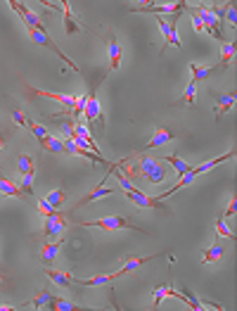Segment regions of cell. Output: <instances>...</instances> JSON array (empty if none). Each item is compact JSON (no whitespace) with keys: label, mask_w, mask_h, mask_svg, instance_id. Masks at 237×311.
Instances as JSON below:
<instances>
[{"label":"cell","mask_w":237,"mask_h":311,"mask_svg":"<svg viewBox=\"0 0 237 311\" xmlns=\"http://www.w3.org/2000/svg\"><path fill=\"white\" fill-rule=\"evenodd\" d=\"M76 226H83V228H100V230H109V233H114V230H121V228H128V230H136V233H145L142 228L133 226L128 219H123V216H104V219H95V221H78L74 219Z\"/></svg>","instance_id":"6da1fadb"},{"label":"cell","mask_w":237,"mask_h":311,"mask_svg":"<svg viewBox=\"0 0 237 311\" xmlns=\"http://www.w3.org/2000/svg\"><path fill=\"white\" fill-rule=\"evenodd\" d=\"M140 157V162H138V169H140V176L147 183H162L164 178H166V169L162 166V162H156V159L147 157V154H138Z\"/></svg>","instance_id":"7a4b0ae2"},{"label":"cell","mask_w":237,"mask_h":311,"mask_svg":"<svg viewBox=\"0 0 237 311\" xmlns=\"http://www.w3.org/2000/svg\"><path fill=\"white\" fill-rule=\"evenodd\" d=\"M29 36H31V41H34V43H38V45H43V48H47V50H52L55 55L60 57L62 62H67L74 71H81V69H78V64L71 62V60H69V57L64 55L60 48H57V43H52V38L45 34V29H29Z\"/></svg>","instance_id":"3957f363"},{"label":"cell","mask_w":237,"mask_h":311,"mask_svg":"<svg viewBox=\"0 0 237 311\" xmlns=\"http://www.w3.org/2000/svg\"><path fill=\"white\" fill-rule=\"evenodd\" d=\"M126 197H128L133 204L142 207V209H159V212H164V214H169V209L164 207L162 202L154 200V197H149V195H145L142 190H138V188H130V190H126Z\"/></svg>","instance_id":"277c9868"},{"label":"cell","mask_w":237,"mask_h":311,"mask_svg":"<svg viewBox=\"0 0 237 311\" xmlns=\"http://www.w3.org/2000/svg\"><path fill=\"white\" fill-rule=\"evenodd\" d=\"M185 5H188L185 0H180V3H176V5H156V3H145L142 7H130V12H154V14H159V17H164V14L183 12Z\"/></svg>","instance_id":"5b68a950"},{"label":"cell","mask_w":237,"mask_h":311,"mask_svg":"<svg viewBox=\"0 0 237 311\" xmlns=\"http://www.w3.org/2000/svg\"><path fill=\"white\" fill-rule=\"evenodd\" d=\"M67 221L69 216L64 212H60L57 216H45V223H43V235L45 238H57L60 233L67 230Z\"/></svg>","instance_id":"8992f818"},{"label":"cell","mask_w":237,"mask_h":311,"mask_svg":"<svg viewBox=\"0 0 237 311\" xmlns=\"http://www.w3.org/2000/svg\"><path fill=\"white\" fill-rule=\"evenodd\" d=\"M27 93H29V95H38V97H50V100H57V102H62L64 107H67V112H71L76 107V102H78V97H76V95H62V93L38 90V88H31V86H27Z\"/></svg>","instance_id":"52a82bcc"},{"label":"cell","mask_w":237,"mask_h":311,"mask_svg":"<svg viewBox=\"0 0 237 311\" xmlns=\"http://www.w3.org/2000/svg\"><path fill=\"white\" fill-rule=\"evenodd\" d=\"M109 176H112V173L107 171V176H102V183H100V186H95L93 190H90V193L86 195V197H81V200L76 202V204H74V209H71V214H76V209H81L83 204H88V202L97 200V197H107V195H114V190H112V188H107V186H104V180H107Z\"/></svg>","instance_id":"ba28073f"},{"label":"cell","mask_w":237,"mask_h":311,"mask_svg":"<svg viewBox=\"0 0 237 311\" xmlns=\"http://www.w3.org/2000/svg\"><path fill=\"white\" fill-rule=\"evenodd\" d=\"M95 119L100 121V126H104V117H102V112H100V102H97L95 90H93V93H88V102H86V110H83L81 121H86V124H95Z\"/></svg>","instance_id":"9c48e42d"},{"label":"cell","mask_w":237,"mask_h":311,"mask_svg":"<svg viewBox=\"0 0 237 311\" xmlns=\"http://www.w3.org/2000/svg\"><path fill=\"white\" fill-rule=\"evenodd\" d=\"M176 138V133L171 131V128H166V126H159L154 131V136H152V140L147 143V147H145V152H149V150H156V147L166 145V143H171V140Z\"/></svg>","instance_id":"30bf717a"},{"label":"cell","mask_w":237,"mask_h":311,"mask_svg":"<svg viewBox=\"0 0 237 311\" xmlns=\"http://www.w3.org/2000/svg\"><path fill=\"white\" fill-rule=\"evenodd\" d=\"M10 5H12V10H17V12L21 14V19H24V24H27L29 29H45V27H43V21L38 19V14H34L31 10H27V7H24V3L10 0Z\"/></svg>","instance_id":"8fae6325"},{"label":"cell","mask_w":237,"mask_h":311,"mask_svg":"<svg viewBox=\"0 0 237 311\" xmlns=\"http://www.w3.org/2000/svg\"><path fill=\"white\" fill-rule=\"evenodd\" d=\"M60 247H62V240H55V242H45L41 249V254H38V259H41L45 266H52L55 262H57V254H60Z\"/></svg>","instance_id":"7c38bea8"},{"label":"cell","mask_w":237,"mask_h":311,"mask_svg":"<svg viewBox=\"0 0 237 311\" xmlns=\"http://www.w3.org/2000/svg\"><path fill=\"white\" fill-rule=\"evenodd\" d=\"M121 55H123V53H121L119 41H116L114 36H109V74L121 67Z\"/></svg>","instance_id":"4fadbf2b"},{"label":"cell","mask_w":237,"mask_h":311,"mask_svg":"<svg viewBox=\"0 0 237 311\" xmlns=\"http://www.w3.org/2000/svg\"><path fill=\"white\" fill-rule=\"evenodd\" d=\"M121 276H123L121 271H114V273H107V276H95V278H88V280H76V278H74V285H86V288H95V285L114 283L116 278H121Z\"/></svg>","instance_id":"5bb4252c"},{"label":"cell","mask_w":237,"mask_h":311,"mask_svg":"<svg viewBox=\"0 0 237 311\" xmlns=\"http://www.w3.org/2000/svg\"><path fill=\"white\" fill-rule=\"evenodd\" d=\"M0 195H7V197H19V200H27V195L21 193L19 186H14L12 180L0 173Z\"/></svg>","instance_id":"9a60e30c"},{"label":"cell","mask_w":237,"mask_h":311,"mask_svg":"<svg viewBox=\"0 0 237 311\" xmlns=\"http://www.w3.org/2000/svg\"><path fill=\"white\" fill-rule=\"evenodd\" d=\"M214 71H221V67H199L197 62H190V74H192L190 81L199 83V81H204V79H209Z\"/></svg>","instance_id":"2e32d148"},{"label":"cell","mask_w":237,"mask_h":311,"mask_svg":"<svg viewBox=\"0 0 237 311\" xmlns=\"http://www.w3.org/2000/svg\"><path fill=\"white\" fill-rule=\"evenodd\" d=\"M192 180H195V173H192V171L183 173V176L178 178V183H176V186H173V188H169L166 193H162V195H159V197H154V200H159V202H162V200H166V197H171V195H176L178 190H183V188H188L190 183H192Z\"/></svg>","instance_id":"e0dca14e"},{"label":"cell","mask_w":237,"mask_h":311,"mask_svg":"<svg viewBox=\"0 0 237 311\" xmlns=\"http://www.w3.org/2000/svg\"><path fill=\"white\" fill-rule=\"evenodd\" d=\"M38 143L43 145V150H47V152H55V154H67L64 152V140L55 138V136H50L47 133L45 138H38Z\"/></svg>","instance_id":"ac0fdd59"},{"label":"cell","mask_w":237,"mask_h":311,"mask_svg":"<svg viewBox=\"0 0 237 311\" xmlns=\"http://www.w3.org/2000/svg\"><path fill=\"white\" fill-rule=\"evenodd\" d=\"M235 147H232L230 152H225V154H221V157H216V159H211V162H204V164H199V166H195V169H190V171L195 173V176H199V173H204V171H209V169H214V166H218L221 162H225V159H232L235 157Z\"/></svg>","instance_id":"d6986e66"},{"label":"cell","mask_w":237,"mask_h":311,"mask_svg":"<svg viewBox=\"0 0 237 311\" xmlns=\"http://www.w3.org/2000/svg\"><path fill=\"white\" fill-rule=\"evenodd\" d=\"M45 276L50 278L52 283L64 285V288H71V285H74V278L69 276V273H64V271H55L52 266H45Z\"/></svg>","instance_id":"ffe728a7"},{"label":"cell","mask_w":237,"mask_h":311,"mask_svg":"<svg viewBox=\"0 0 237 311\" xmlns=\"http://www.w3.org/2000/svg\"><path fill=\"white\" fill-rule=\"evenodd\" d=\"M62 5V10H64V24H67V27H64V31H67V36H71V34H76V31H78V21L74 19V14H71V5H69L67 0H64V3H60Z\"/></svg>","instance_id":"44dd1931"},{"label":"cell","mask_w":237,"mask_h":311,"mask_svg":"<svg viewBox=\"0 0 237 311\" xmlns=\"http://www.w3.org/2000/svg\"><path fill=\"white\" fill-rule=\"evenodd\" d=\"M156 256H166V252H159V254H152V256H140V259H128L126 262V266L121 269V273L126 276V273H133V271H138L142 266V264L152 262V259H156Z\"/></svg>","instance_id":"7402d4cb"},{"label":"cell","mask_w":237,"mask_h":311,"mask_svg":"<svg viewBox=\"0 0 237 311\" xmlns=\"http://www.w3.org/2000/svg\"><path fill=\"white\" fill-rule=\"evenodd\" d=\"M232 60H235V43H223V48H221V69H228L232 64Z\"/></svg>","instance_id":"603a6c76"},{"label":"cell","mask_w":237,"mask_h":311,"mask_svg":"<svg viewBox=\"0 0 237 311\" xmlns=\"http://www.w3.org/2000/svg\"><path fill=\"white\" fill-rule=\"evenodd\" d=\"M223 254H225V249L218 245V242H214L209 249H204V264H211V262H221L223 259Z\"/></svg>","instance_id":"cb8c5ba5"},{"label":"cell","mask_w":237,"mask_h":311,"mask_svg":"<svg viewBox=\"0 0 237 311\" xmlns=\"http://www.w3.org/2000/svg\"><path fill=\"white\" fill-rule=\"evenodd\" d=\"M17 169H19V176H29V173H34V159H31V154L21 152L19 157H17Z\"/></svg>","instance_id":"d4e9b609"},{"label":"cell","mask_w":237,"mask_h":311,"mask_svg":"<svg viewBox=\"0 0 237 311\" xmlns=\"http://www.w3.org/2000/svg\"><path fill=\"white\" fill-rule=\"evenodd\" d=\"M232 105H235V93H228V95L218 97V102H216V119L223 117V114L230 110Z\"/></svg>","instance_id":"484cf974"},{"label":"cell","mask_w":237,"mask_h":311,"mask_svg":"<svg viewBox=\"0 0 237 311\" xmlns=\"http://www.w3.org/2000/svg\"><path fill=\"white\" fill-rule=\"evenodd\" d=\"M164 162L173 166V169L178 171V176H183V173L190 171V164H185V162H183L180 157H178V154H166V157H164Z\"/></svg>","instance_id":"4316f807"},{"label":"cell","mask_w":237,"mask_h":311,"mask_svg":"<svg viewBox=\"0 0 237 311\" xmlns=\"http://www.w3.org/2000/svg\"><path fill=\"white\" fill-rule=\"evenodd\" d=\"M47 309H60V311H74V309H83V306L69 302V299H62V297H52V302L47 304Z\"/></svg>","instance_id":"83f0119b"},{"label":"cell","mask_w":237,"mask_h":311,"mask_svg":"<svg viewBox=\"0 0 237 311\" xmlns=\"http://www.w3.org/2000/svg\"><path fill=\"white\" fill-rule=\"evenodd\" d=\"M52 297H55V295H52V292H50V290H41V292H38V295H36L34 299H31V302H29V304H31V306H36V309H43V306H47V304H50V302H52Z\"/></svg>","instance_id":"f1b7e54d"},{"label":"cell","mask_w":237,"mask_h":311,"mask_svg":"<svg viewBox=\"0 0 237 311\" xmlns=\"http://www.w3.org/2000/svg\"><path fill=\"white\" fill-rule=\"evenodd\" d=\"M195 95H197V83H195V81H190L188 90H185L183 97H180V100H178L176 105H190V107H192V105H195Z\"/></svg>","instance_id":"f546056e"},{"label":"cell","mask_w":237,"mask_h":311,"mask_svg":"<svg viewBox=\"0 0 237 311\" xmlns=\"http://www.w3.org/2000/svg\"><path fill=\"white\" fill-rule=\"evenodd\" d=\"M36 207L41 209V212H43L45 216H57V214H60V209L55 207V204H50V202H47L45 197H38V202H36Z\"/></svg>","instance_id":"4dcf8cb0"},{"label":"cell","mask_w":237,"mask_h":311,"mask_svg":"<svg viewBox=\"0 0 237 311\" xmlns=\"http://www.w3.org/2000/svg\"><path fill=\"white\" fill-rule=\"evenodd\" d=\"M216 230H218V235H225V238L235 240V233L228 228V223H225V216L223 214H218V219H216Z\"/></svg>","instance_id":"1f68e13d"},{"label":"cell","mask_w":237,"mask_h":311,"mask_svg":"<svg viewBox=\"0 0 237 311\" xmlns=\"http://www.w3.org/2000/svg\"><path fill=\"white\" fill-rule=\"evenodd\" d=\"M180 295H183V297H185V304H190V309L202 311V302H199V299H197L195 295L190 292V288H183V292H180Z\"/></svg>","instance_id":"d6a6232c"},{"label":"cell","mask_w":237,"mask_h":311,"mask_svg":"<svg viewBox=\"0 0 237 311\" xmlns=\"http://www.w3.org/2000/svg\"><path fill=\"white\" fill-rule=\"evenodd\" d=\"M45 200L50 202V204H55V207L60 209L62 204H64V202H67V195H64V190H52V193L47 195Z\"/></svg>","instance_id":"836d02e7"},{"label":"cell","mask_w":237,"mask_h":311,"mask_svg":"<svg viewBox=\"0 0 237 311\" xmlns=\"http://www.w3.org/2000/svg\"><path fill=\"white\" fill-rule=\"evenodd\" d=\"M21 193H24V195H34V173L21 176Z\"/></svg>","instance_id":"e575fe53"},{"label":"cell","mask_w":237,"mask_h":311,"mask_svg":"<svg viewBox=\"0 0 237 311\" xmlns=\"http://www.w3.org/2000/svg\"><path fill=\"white\" fill-rule=\"evenodd\" d=\"M12 117H14V121H17V124L27 126V128H29V124H31V119H27V117H24V112H19V110H17V107H12Z\"/></svg>","instance_id":"d590c367"},{"label":"cell","mask_w":237,"mask_h":311,"mask_svg":"<svg viewBox=\"0 0 237 311\" xmlns=\"http://www.w3.org/2000/svg\"><path fill=\"white\" fill-rule=\"evenodd\" d=\"M29 128H31V133H34L36 138H45V136H47L45 128H43V126H38V124H34V121L29 124Z\"/></svg>","instance_id":"8d00e7d4"},{"label":"cell","mask_w":237,"mask_h":311,"mask_svg":"<svg viewBox=\"0 0 237 311\" xmlns=\"http://www.w3.org/2000/svg\"><path fill=\"white\" fill-rule=\"evenodd\" d=\"M225 19L230 21V27H235V21H237V10H235V5H228V10H225Z\"/></svg>","instance_id":"74e56055"},{"label":"cell","mask_w":237,"mask_h":311,"mask_svg":"<svg viewBox=\"0 0 237 311\" xmlns=\"http://www.w3.org/2000/svg\"><path fill=\"white\" fill-rule=\"evenodd\" d=\"M235 212H237V197L232 195V197H230V204H228V209L223 212V216H232Z\"/></svg>","instance_id":"f35d334b"},{"label":"cell","mask_w":237,"mask_h":311,"mask_svg":"<svg viewBox=\"0 0 237 311\" xmlns=\"http://www.w3.org/2000/svg\"><path fill=\"white\" fill-rule=\"evenodd\" d=\"M5 138H7V133H0V150L5 147Z\"/></svg>","instance_id":"ab89813d"},{"label":"cell","mask_w":237,"mask_h":311,"mask_svg":"<svg viewBox=\"0 0 237 311\" xmlns=\"http://www.w3.org/2000/svg\"><path fill=\"white\" fill-rule=\"evenodd\" d=\"M3 280H5V276H3V273H0V283H3Z\"/></svg>","instance_id":"60d3db41"}]
</instances>
